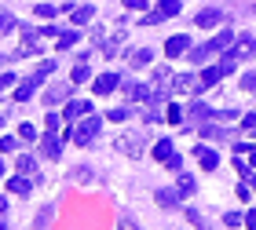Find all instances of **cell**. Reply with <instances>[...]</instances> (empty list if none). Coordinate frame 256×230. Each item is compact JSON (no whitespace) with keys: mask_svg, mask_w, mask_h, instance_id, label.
Instances as JSON below:
<instances>
[{"mask_svg":"<svg viewBox=\"0 0 256 230\" xmlns=\"http://www.w3.org/2000/svg\"><path fill=\"white\" fill-rule=\"evenodd\" d=\"M231 44H234V33H231V29H223V33H216L209 44H201V48L190 51V62H198V66H201L205 58H212V55H220V51H227Z\"/></svg>","mask_w":256,"mask_h":230,"instance_id":"cell-1","label":"cell"},{"mask_svg":"<svg viewBox=\"0 0 256 230\" xmlns=\"http://www.w3.org/2000/svg\"><path fill=\"white\" fill-rule=\"evenodd\" d=\"M99 124H103L99 117H84V121L77 124L74 131H66V139H74L77 146H84V143H91V139H95V131H99Z\"/></svg>","mask_w":256,"mask_h":230,"instance_id":"cell-2","label":"cell"},{"mask_svg":"<svg viewBox=\"0 0 256 230\" xmlns=\"http://www.w3.org/2000/svg\"><path fill=\"white\" fill-rule=\"evenodd\" d=\"M51 70H55V62H44L41 70H37V73L30 77V81H22V84H18V91H15V99H18V102H26V99L33 95V88H41V84H44V77H48Z\"/></svg>","mask_w":256,"mask_h":230,"instance_id":"cell-3","label":"cell"},{"mask_svg":"<svg viewBox=\"0 0 256 230\" xmlns=\"http://www.w3.org/2000/svg\"><path fill=\"white\" fill-rule=\"evenodd\" d=\"M176 15H180V0H161L154 11H147V15H143V22H147V26H157V22L176 18Z\"/></svg>","mask_w":256,"mask_h":230,"instance_id":"cell-4","label":"cell"},{"mask_svg":"<svg viewBox=\"0 0 256 230\" xmlns=\"http://www.w3.org/2000/svg\"><path fill=\"white\" fill-rule=\"evenodd\" d=\"M223 55L231 58V62H241V58L256 55V37H234V48H231V51H223Z\"/></svg>","mask_w":256,"mask_h":230,"instance_id":"cell-5","label":"cell"},{"mask_svg":"<svg viewBox=\"0 0 256 230\" xmlns=\"http://www.w3.org/2000/svg\"><path fill=\"white\" fill-rule=\"evenodd\" d=\"M143 146H147V135L143 131H124L121 139L114 143V150H121V154H139Z\"/></svg>","mask_w":256,"mask_h":230,"instance_id":"cell-6","label":"cell"},{"mask_svg":"<svg viewBox=\"0 0 256 230\" xmlns=\"http://www.w3.org/2000/svg\"><path fill=\"white\" fill-rule=\"evenodd\" d=\"M165 88H172V73H168V70H157V73H154V84H150V99H154V102H161V99L168 95Z\"/></svg>","mask_w":256,"mask_h":230,"instance_id":"cell-7","label":"cell"},{"mask_svg":"<svg viewBox=\"0 0 256 230\" xmlns=\"http://www.w3.org/2000/svg\"><path fill=\"white\" fill-rule=\"evenodd\" d=\"M220 22H223V8H201L198 18H194L198 29H212V26H220Z\"/></svg>","mask_w":256,"mask_h":230,"instance_id":"cell-8","label":"cell"},{"mask_svg":"<svg viewBox=\"0 0 256 230\" xmlns=\"http://www.w3.org/2000/svg\"><path fill=\"white\" fill-rule=\"evenodd\" d=\"M114 88H117V73H99V77H91V91H95V95H110Z\"/></svg>","mask_w":256,"mask_h":230,"instance_id":"cell-9","label":"cell"},{"mask_svg":"<svg viewBox=\"0 0 256 230\" xmlns=\"http://www.w3.org/2000/svg\"><path fill=\"white\" fill-rule=\"evenodd\" d=\"M91 114V102H84V99H74L66 106V114H62V121H77V117H88Z\"/></svg>","mask_w":256,"mask_h":230,"instance_id":"cell-10","label":"cell"},{"mask_svg":"<svg viewBox=\"0 0 256 230\" xmlns=\"http://www.w3.org/2000/svg\"><path fill=\"white\" fill-rule=\"evenodd\" d=\"M172 88L180 91V95H187V91H194V88L201 91V81L194 73H183V77H172Z\"/></svg>","mask_w":256,"mask_h":230,"instance_id":"cell-11","label":"cell"},{"mask_svg":"<svg viewBox=\"0 0 256 230\" xmlns=\"http://www.w3.org/2000/svg\"><path fill=\"white\" fill-rule=\"evenodd\" d=\"M183 51H190V37H187V33H180V37H172V41L165 44V55H168V58L183 55Z\"/></svg>","mask_w":256,"mask_h":230,"instance_id":"cell-12","label":"cell"},{"mask_svg":"<svg viewBox=\"0 0 256 230\" xmlns=\"http://www.w3.org/2000/svg\"><path fill=\"white\" fill-rule=\"evenodd\" d=\"M223 77H227V73H223V70H220V62H216V66H209V70H201V77H198V81H201V88H212V84H220Z\"/></svg>","mask_w":256,"mask_h":230,"instance_id":"cell-13","label":"cell"},{"mask_svg":"<svg viewBox=\"0 0 256 230\" xmlns=\"http://www.w3.org/2000/svg\"><path fill=\"white\" fill-rule=\"evenodd\" d=\"M194 154H198V161H201V168H205V172H212L216 164H220V157H216V150H209V146H198V150H194Z\"/></svg>","mask_w":256,"mask_h":230,"instance_id":"cell-14","label":"cell"},{"mask_svg":"<svg viewBox=\"0 0 256 230\" xmlns=\"http://www.w3.org/2000/svg\"><path fill=\"white\" fill-rule=\"evenodd\" d=\"M59 154H62V150H59V139H55V135H44V139H41V157L59 161Z\"/></svg>","mask_w":256,"mask_h":230,"instance_id":"cell-15","label":"cell"},{"mask_svg":"<svg viewBox=\"0 0 256 230\" xmlns=\"http://www.w3.org/2000/svg\"><path fill=\"white\" fill-rule=\"evenodd\" d=\"M66 95H70V91H66V88H59V84H55V88H48V91H44V106L51 110V106H55V102H62V99H66Z\"/></svg>","mask_w":256,"mask_h":230,"instance_id":"cell-16","label":"cell"},{"mask_svg":"<svg viewBox=\"0 0 256 230\" xmlns=\"http://www.w3.org/2000/svg\"><path fill=\"white\" fill-rule=\"evenodd\" d=\"M150 58H154V51H150V48H136V51H132V55H128V62H132V66H136V70H139V66H147V62H150Z\"/></svg>","mask_w":256,"mask_h":230,"instance_id":"cell-17","label":"cell"},{"mask_svg":"<svg viewBox=\"0 0 256 230\" xmlns=\"http://www.w3.org/2000/svg\"><path fill=\"white\" fill-rule=\"evenodd\" d=\"M190 121H198V124H205L209 121V117H212V110H209V106H201V102H194V106H190Z\"/></svg>","mask_w":256,"mask_h":230,"instance_id":"cell-18","label":"cell"},{"mask_svg":"<svg viewBox=\"0 0 256 230\" xmlns=\"http://www.w3.org/2000/svg\"><path fill=\"white\" fill-rule=\"evenodd\" d=\"M8 190H11V194H30V190H33V183H30V179H22V175H18V179H8Z\"/></svg>","mask_w":256,"mask_h":230,"instance_id":"cell-19","label":"cell"},{"mask_svg":"<svg viewBox=\"0 0 256 230\" xmlns=\"http://www.w3.org/2000/svg\"><path fill=\"white\" fill-rule=\"evenodd\" d=\"M91 18H95V8H91V4H84V8H77V11H74V22H77V26L91 22Z\"/></svg>","mask_w":256,"mask_h":230,"instance_id":"cell-20","label":"cell"},{"mask_svg":"<svg viewBox=\"0 0 256 230\" xmlns=\"http://www.w3.org/2000/svg\"><path fill=\"white\" fill-rule=\"evenodd\" d=\"M172 143H168V139H161V143H157V146H154V157H157V161H168V154H172Z\"/></svg>","mask_w":256,"mask_h":230,"instance_id":"cell-21","label":"cell"},{"mask_svg":"<svg viewBox=\"0 0 256 230\" xmlns=\"http://www.w3.org/2000/svg\"><path fill=\"white\" fill-rule=\"evenodd\" d=\"M176 201H180V194H176V190H157V205H168V208H172Z\"/></svg>","mask_w":256,"mask_h":230,"instance_id":"cell-22","label":"cell"},{"mask_svg":"<svg viewBox=\"0 0 256 230\" xmlns=\"http://www.w3.org/2000/svg\"><path fill=\"white\" fill-rule=\"evenodd\" d=\"M84 81H91V70L84 62H77L74 66V84H84Z\"/></svg>","mask_w":256,"mask_h":230,"instance_id":"cell-23","label":"cell"},{"mask_svg":"<svg viewBox=\"0 0 256 230\" xmlns=\"http://www.w3.org/2000/svg\"><path fill=\"white\" fill-rule=\"evenodd\" d=\"M33 168H37V161H33V157H18V175H30Z\"/></svg>","mask_w":256,"mask_h":230,"instance_id":"cell-24","label":"cell"},{"mask_svg":"<svg viewBox=\"0 0 256 230\" xmlns=\"http://www.w3.org/2000/svg\"><path fill=\"white\" fill-rule=\"evenodd\" d=\"M37 139V131L30 128V124H22V128H18V143H33Z\"/></svg>","mask_w":256,"mask_h":230,"instance_id":"cell-25","label":"cell"},{"mask_svg":"<svg viewBox=\"0 0 256 230\" xmlns=\"http://www.w3.org/2000/svg\"><path fill=\"white\" fill-rule=\"evenodd\" d=\"M77 37H81V33H62V37H59V48H74Z\"/></svg>","mask_w":256,"mask_h":230,"instance_id":"cell-26","label":"cell"},{"mask_svg":"<svg viewBox=\"0 0 256 230\" xmlns=\"http://www.w3.org/2000/svg\"><path fill=\"white\" fill-rule=\"evenodd\" d=\"M106 121H128V110H124V106L110 110V114H106Z\"/></svg>","mask_w":256,"mask_h":230,"instance_id":"cell-27","label":"cell"},{"mask_svg":"<svg viewBox=\"0 0 256 230\" xmlns=\"http://www.w3.org/2000/svg\"><path fill=\"white\" fill-rule=\"evenodd\" d=\"M147 4H150V0H124V8H128V11H147Z\"/></svg>","mask_w":256,"mask_h":230,"instance_id":"cell-28","label":"cell"},{"mask_svg":"<svg viewBox=\"0 0 256 230\" xmlns=\"http://www.w3.org/2000/svg\"><path fill=\"white\" fill-rule=\"evenodd\" d=\"M11 26H15V18H11V15H8V11H0V33H8V29H11Z\"/></svg>","mask_w":256,"mask_h":230,"instance_id":"cell-29","label":"cell"},{"mask_svg":"<svg viewBox=\"0 0 256 230\" xmlns=\"http://www.w3.org/2000/svg\"><path fill=\"white\" fill-rule=\"evenodd\" d=\"M37 15H41V18H51V15H55V4H37Z\"/></svg>","mask_w":256,"mask_h":230,"instance_id":"cell-30","label":"cell"},{"mask_svg":"<svg viewBox=\"0 0 256 230\" xmlns=\"http://www.w3.org/2000/svg\"><path fill=\"white\" fill-rule=\"evenodd\" d=\"M165 121H168V124H180V106H168V110H165Z\"/></svg>","mask_w":256,"mask_h":230,"instance_id":"cell-31","label":"cell"},{"mask_svg":"<svg viewBox=\"0 0 256 230\" xmlns=\"http://www.w3.org/2000/svg\"><path fill=\"white\" fill-rule=\"evenodd\" d=\"M190 190H194V179H190V175H180V194H190Z\"/></svg>","mask_w":256,"mask_h":230,"instance_id":"cell-32","label":"cell"},{"mask_svg":"<svg viewBox=\"0 0 256 230\" xmlns=\"http://www.w3.org/2000/svg\"><path fill=\"white\" fill-rule=\"evenodd\" d=\"M256 88V73H245L241 77V91H253Z\"/></svg>","mask_w":256,"mask_h":230,"instance_id":"cell-33","label":"cell"},{"mask_svg":"<svg viewBox=\"0 0 256 230\" xmlns=\"http://www.w3.org/2000/svg\"><path fill=\"white\" fill-rule=\"evenodd\" d=\"M241 128H245V131H249V135H256V114H249V117H245V121H241Z\"/></svg>","mask_w":256,"mask_h":230,"instance_id":"cell-34","label":"cell"},{"mask_svg":"<svg viewBox=\"0 0 256 230\" xmlns=\"http://www.w3.org/2000/svg\"><path fill=\"white\" fill-rule=\"evenodd\" d=\"M15 146H18V139H0V150H4V154H11Z\"/></svg>","mask_w":256,"mask_h":230,"instance_id":"cell-35","label":"cell"},{"mask_svg":"<svg viewBox=\"0 0 256 230\" xmlns=\"http://www.w3.org/2000/svg\"><path fill=\"white\" fill-rule=\"evenodd\" d=\"M88 175H91V168H77L74 179H77V183H88Z\"/></svg>","mask_w":256,"mask_h":230,"instance_id":"cell-36","label":"cell"},{"mask_svg":"<svg viewBox=\"0 0 256 230\" xmlns=\"http://www.w3.org/2000/svg\"><path fill=\"white\" fill-rule=\"evenodd\" d=\"M59 124H62V117H59V114H48V131H55Z\"/></svg>","mask_w":256,"mask_h":230,"instance_id":"cell-37","label":"cell"},{"mask_svg":"<svg viewBox=\"0 0 256 230\" xmlns=\"http://www.w3.org/2000/svg\"><path fill=\"white\" fill-rule=\"evenodd\" d=\"M245 227H249V230H256V208H249V216H245Z\"/></svg>","mask_w":256,"mask_h":230,"instance_id":"cell-38","label":"cell"},{"mask_svg":"<svg viewBox=\"0 0 256 230\" xmlns=\"http://www.w3.org/2000/svg\"><path fill=\"white\" fill-rule=\"evenodd\" d=\"M117 230H139V227H136L132 219H121V223H117Z\"/></svg>","mask_w":256,"mask_h":230,"instance_id":"cell-39","label":"cell"},{"mask_svg":"<svg viewBox=\"0 0 256 230\" xmlns=\"http://www.w3.org/2000/svg\"><path fill=\"white\" fill-rule=\"evenodd\" d=\"M4 212H8V201H4V197H0V216H4Z\"/></svg>","mask_w":256,"mask_h":230,"instance_id":"cell-40","label":"cell"},{"mask_svg":"<svg viewBox=\"0 0 256 230\" xmlns=\"http://www.w3.org/2000/svg\"><path fill=\"white\" fill-rule=\"evenodd\" d=\"M253 168H256V150H253Z\"/></svg>","mask_w":256,"mask_h":230,"instance_id":"cell-41","label":"cell"},{"mask_svg":"<svg viewBox=\"0 0 256 230\" xmlns=\"http://www.w3.org/2000/svg\"><path fill=\"white\" fill-rule=\"evenodd\" d=\"M0 175H4V161H0Z\"/></svg>","mask_w":256,"mask_h":230,"instance_id":"cell-42","label":"cell"},{"mask_svg":"<svg viewBox=\"0 0 256 230\" xmlns=\"http://www.w3.org/2000/svg\"><path fill=\"white\" fill-rule=\"evenodd\" d=\"M0 124H4V117H0Z\"/></svg>","mask_w":256,"mask_h":230,"instance_id":"cell-43","label":"cell"}]
</instances>
